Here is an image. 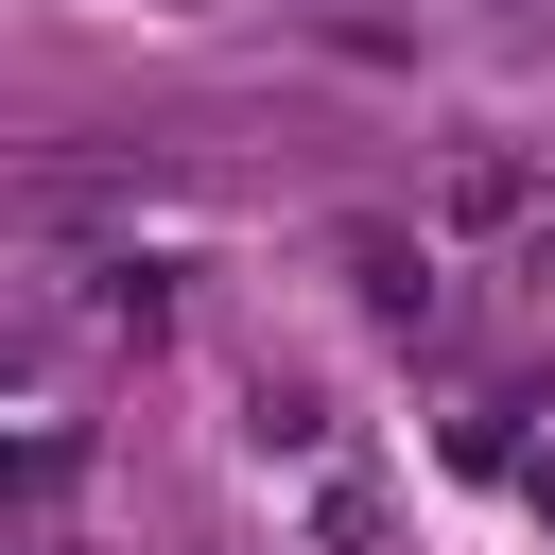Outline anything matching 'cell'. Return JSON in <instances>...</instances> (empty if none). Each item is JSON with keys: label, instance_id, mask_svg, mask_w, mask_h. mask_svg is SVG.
I'll use <instances>...</instances> for the list:
<instances>
[{"label": "cell", "instance_id": "6da1fadb", "mask_svg": "<svg viewBox=\"0 0 555 555\" xmlns=\"http://www.w3.org/2000/svg\"><path fill=\"white\" fill-rule=\"evenodd\" d=\"M347 260H364V312H382V330H434V260H416V243H382V225H364Z\"/></svg>", "mask_w": 555, "mask_h": 555}]
</instances>
